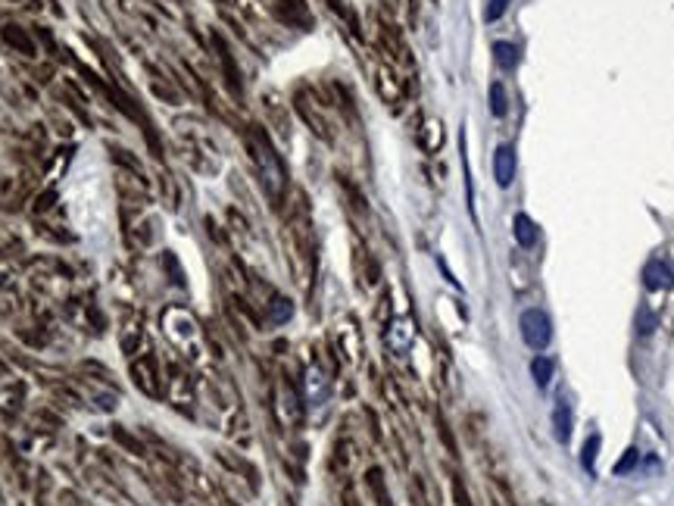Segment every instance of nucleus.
Listing matches in <instances>:
<instances>
[{"mask_svg": "<svg viewBox=\"0 0 674 506\" xmlns=\"http://www.w3.org/2000/svg\"><path fill=\"white\" fill-rule=\"evenodd\" d=\"M247 147H250V156H253L256 172H259L262 187H266V194L278 203L287 191V169H284V162H281L278 150H275V144L268 141V135L259 128V125H250Z\"/></svg>", "mask_w": 674, "mask_h": 506, "instance_id": "nucleus-1", "label": "nucleus"}, {"mask_svg": "<svg viewBox=\"0 0 674 506\" xmlns=\"http://www.w3.org/2000/svg\"><path fill=\"white\" fill-rule=\"evenodd\" d=\"M521 337L530 350L543 353V350L549 347V341H553V322H549L546 312L537 310V306L524 310L521 312Z\"/></svg>", "mask_w": 674, "mask_h": 506, "instance_id": "nucleus-2", "label": "nucleus"}, {"mask_svg": "<svg viewBox=\"0 0 674 506\" xmlns=\"http://www.w3.org/2000/svg\"><path fill=\"white\" fill-rule=\"evenodd\" d=\"M212 44H216V50H218V62H222V72H225V85H228V91L234 94V97H241V94H243L241 69H237V62H234V56H231L228 44H225L218 35H212Z\"/></svg>", "mask_w": 674, "mask_h": 506, "instance_id": "nucleus-3", "label": "nucleus"}, {"mask_svg": "<svg viewBox=\"0 0 674 506\" xmlns=\"http://www.w3.org/2000/svg\"><path fill=\"white\" fill-rule=\"evenodd\" d=\"M515 150L509 147V144H499L496 153H493V178H496L499 187H509L512 181H515Z\"/></svg>", "mask_w": 674, "mask_h": 506, "instance_id": "nucleus-4", "label": "nucleus"}, {"mask_svg": "<svg viewBox=\"0 0 674 506\" xmlns=\"http://www.w3.org/2000/svg\"><path fill=\"white\" fill-rule=\"evenodd\" d=\"M275 16L284 25H293V28H309V22H312L303 0H278L275 3Z\"/></svg>", "mask_w": 674, "mask_h": 506, "instance_id": "nucleus-5", "label": "nucleus"}, {"mask_svg": "<svg viewBox=\"0 0 674 506\" xmlns=\"http://www.w3.org/2000/svg\"><path fill=\"white\" fill-rule=\"evenodd\" d=\"M643 285H646L649 291H668V287L674 285L671 266L662 262V260H649L646 269H643Z\"/></svg>", "mask_w": 674, "mask_h": 506, "instance_id": "nucleus-6", "label": "nucleus"}, {"mask_svg": "<svg viewBox=\"0 0 674 506\" xmlns=\"http://www.w3.org/2000/svg\"><path fill=\"white\" fill-rule=\"evenodd\" d=\"M571 428H574V412H571V403L568 400H559L553 406V435L559 444H568L571 441Z\"/></svg>", "mask_w": 674, "mask_h": 506, "instance_id": "nucleus-7", "label": "nucleus"}, {"mask_svg": "<svg viewBox=\"0 0 674 506\" xmlns=\"http://www.w3.org/2000/svg\"><path fill=\"white\" fill-rule=\"evenodd\" d=\"M293 106H297V112H300V116L306 119V125H309V128L316 131L318 137H325V141H328V137H331V131H328V122H325V119H322V116H318V112H316V106H312V100L306 97V94H297V103H293Z\"/></svg>", "mask_w": 674, "mask_h": 506, "instance_id": "nucleus-8", "label": "nucleus"}, {"mask_svg": "<svg viewBox=\"0 0 674 506\" xmlns=\"http://www.w3.org/2000/svg\"><path fill=\"white\" fill-rule=\"evenodd\" d=\"M512 231H515L518 247L530 250L537 244V222L528 216V212H515V219H512Z\"/></svg>", "mask_w": 674, "mask_h": 506, "instance_id": "nucleus-9", "label": "nucleus"}, {"mask_svg": "<svg viewBox=\"0 0 674 506\" xmlns=\"http://www.w3.org/2000/svg\"><path fill=\"white\" fill-rule=\"evenodd\" d=\"M3 41L10 44L12 50H19L22 56H35V41H31L28 31L19 28V25H3Z\"/></svg>", "mask_w": 674, "mask_h": 506, "instance_id": "nucleus-10", "label": "nucleus"}, {"mask_svg": "<svg viewBox=\"0 0 674 506\" xmlns=\"http://www.w3.org/2000/svg\"><path fill=\"white\" fill-rule=\"evenodd\" d=\"M493 56H496V62H499V69H503V72H512V69H518V62H521V53H518V47H515V44H509V41L493 44Z\"/></svg>", "mask_w": 674, "mask_h": 506, "instance_id": "nucleus-11", "label": "nucleus"}, {"mask_svg": "<svg viewBox=\"0 0 674 506\" xmlns=\"http://www.w3.org/2000/svg\"><path fill=\"white\" fill-rule=\"evenodd\" d=\"M530 375H534L537 387H546L549 381H553V375H555V362L549 360V356L537 353L534 360H530Z\"/></svg>", "mask_w": 674, "mask_h": 506, "instance_id": "nucleus-12", "label": "nucleus"}, {"mask_svg": "<svg viewBox=\"0 0 674 506\" xmlns=\"http://www.w3.org/2000/svg\"><path fill=\"white\" fill-rule=\"evenodd\" d=\"M490 112L496 119H503L506 112H509V94H506L503 81H493L490 85Z\"/></svg>", "mask_w": 674, "mask_h": 506, "instance_id": "nucleus-13", "label": "nucleus"}, {"mask_svg": "<svg viewBox=\"0 0 674 506\" xmlns=\"http://www.w3.org/2000/svg\"><path fill=\"white\" fill-rule=\"evenodd\" d=\"M655 325H659V319H655V312L649 310V306H640L637 310V319H634V328L640 337H649L655 331Z\"/></svg>", "mask_w": 674, "mask_h": 506, "instance_id": "nucleus-14", "label": "nucleus"}, {"mask_svg": "<svg viewBox=\"0 0 674 506\" xmlns=\"http://www.w3.org/2000/svg\"><path fill=\"white\" fill-rule=\"evenodd\" d=\"M291 316H293V303L287 297H275L272 303H268V319H272V322L284 325Z\"/></svg>", "mask_w": 674, "mask_h": 506, "instance_id": "nucleus-15", "label": "nucleus"}, {"mask_svg": "<svg viewBox=\"0 0 674 506\" xmlns=\"http://www.w3.org/2000/svg\"><path fill=\"white\" fill-rule=\"evenodd\" d=\"M596 453H599V435H590V437L584 441V447H580V466H584L587 472H593Z\"/></svg>", "mask_w": 674, "mask_h": 506, "instance_id": "nucleus-16", "label": "nucleus"}, {"mask_svg": "<svg viewBox=\"0 0 674 506\" xmlns=\"http://www.w3.org/2000/svg\"><path fill=\"white\" fill-rule=\"evenodd\" d=\"M368 484H372V491H374V497H378L381 506H390L387 491H384V478H381V469H368Z\"/></svg>", "mask_w": 674, "mask_h": 506, "instance_id": "nucleus-17", "label": "nucleus"}, {"mask_svg": "<svg viewBox=\"0 0 674 506\" xmlns=\"http://www.w3.org/2000/svg\"><path fill=\"white\" fill-rule=\"evenodd\" d=\"M424 131H431V137H424V147H428L431 153H434V150L440 147V141H443V128H440V122H437V119H431V122L424 125Z\"/></svg>", "mask_w": 674, "mask_h": 506, "instance_id": "nucleus-18", "label": "nucleus"}, {"mask_svg": "<svg viewBox=\"0 0 674 506\" xmlns=\"http://www.w3.org/2000/svg\"><path fill=\"white\" fill-rule=\"evenodd\" d=\"M506 10H509V0H487L484 19H487V22H496V19H503Z\"/></svg>", "mask_w": 674, "mask_h": 506, "instance_id": "nucleus-19", "label": "nucleus"}, {"mask_svg": "<svg viewBox=\"0 0 674 506\" xmlns=\"http://www.w3.org/2000/svg\"><path fill=\"white\" fill-rule=\"evenodd\" d=\"M637 459H640V453H637V447H628V450H624V456H621V459L615 462V475L630 472V469L637 466Z\"/></svg>", "mask_w": 674, "mask_h": 506, "instance_id": "nucleus-20", "label": "nucleus"}, {"mask_svg": "<svg viewBox=\"0 0 674 506\" xmlns=\"http://www.w3.org/2000/svg\"><path fill=\"white\" fill-rule=\"evenodd\" d=\"M153 366H156V362H153V356H147V369H153ZM135 375H144L141 362H135ZM137 385H141L147 394H156V381H153V375H150V372H147V378H141V381H137Z\"/></svg>", "mask_w": 674, "mask_h": 506, "instance_id": "nucleus-21", "label": "nucleus"}, {"mask_svg": "<svg viewBox=\"0 0 674 506\" xmlns=\"http://www.w3.org/2000/svg\"><path fill=\"white\" fill-rule=\"evenodd\" d=\"M112 435H116V441H122V444H125V447H128V450H131V453H141V444H137V441H135V437H128V435H125V431H119V428H116V431H112Z\"/></svg>", "mask_w": 674, "mask_h": 506, "instance_id": "nucleus-22", "label": "nucleus"}, {"mask_svg": "<svg viewBox=\"0 0 674 506\" xmlns=\"http://www.w3.org/2000/svg\"><path fill=\"white\" fill-rule=\"evenodd\" d=\"M453 494H456V503L459 506H472V500H468L465 487H462V481H453Z\"/></svg>", "mask_w": 674, "mask_h": 506, "instance_id": "nucleus-23", "label": "nucleus"}, {"mask_svg": "<svg viewBox=\"0 0 674 506\" xmlns=\"http://www.w3.org/2000/svg\"><path fill=\"white\" fill-rule=\"evenodd\" d=\"M50 203H53V194H44V197H37V206H35V210L41 212V210H47Z\"/></svg>", "mask_w": 674, "mask_h": 506, "instance_id": "nucleus-24", "label": "nucleus"}, {"mask_svg": "<svg viewBox=\"0 0 674 506\" xmlns=\"http://www.w3.org/2000/svg\"><path fill=\"white\" fill-rule=\"evenodd\" d=\"M343 506H359V503H356V497H347V503H343Z\"/></svg>", "mask_w": 674, "mask_h": 506, "instance_id": "nucleus-25", "label": "nucleus"}]
</instances>
